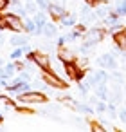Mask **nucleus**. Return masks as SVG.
<instances>
[{"mask_svg":"<svg viewBox=\"0 0 126 132\" xmlns=\"http://www.w3.org/2000/svg\"><path fill=\"white\" fill-rule=\"evenodd\" d=\"M42 112H43V114H54V112H56V107H52V105H51V107H45Z\"/></svg>","mask_w":126,"mask_h":132,"instance_id":"24","label":"nucleus"},{"mask_svg":"<svg viewBox=\"0 0 126 132\" xmlns=\"http://www.w3.org/2000/svg\"><path fill=\"white\" fill-rule=\"evenodd\" d=\"M22 53H24V49L16 47V49H15V51L11 53V58H13V60H16V58H20V56H22Z\"/></svg>","mask_w":126,"mask_h":132,"instance_id":"20","label":"nucleus"},{"mask_svg":"<svg viewBox=\"0 0 126 132\" xmlns=\"http://www.w3.org/2000/svg\"><path fill=\"white\" fill-rule=\"evenodd\" d=\"M0 78H2V80H6V78H9V72H7L6 69H0Z\"/></svg>","mask_w":126,"mask_h":132,"instance_id":"30","label":"nucleus"},{"mask_svg":"<svg viewBox=\"0 0 126 132\" xmlns=\"http://www.w3.org/2000/svg\"><path fill=\"white\" fill-rule=\"evenodd\" d=\"M58 56H60V60H61V62H65V63L76 62V56H74V53H72L70 49H65V47H61V49H60Z\"/></svg>","mask_w":126,"mask_h":132,"instance_id":"8","label":"nucleus"},{"mask_svg":"<svg viewBox=\"0 0 126 132\" xmlns=\"http://www.w3.org/2000/svg\"><path fill=\"white\" fill-rule=\"evenodd\" d=\"M76 65L79 67V71H83V72H85V69L88 67V62H86L85 58H79V60H76Z\"/></svg>","mask_w":126,"mask_h":132,"instance_id":"17","label":"nucleus"},{"mask_svg":"<svg viewBox=\"0 0 126 132\" xmlns=\"http://www.w3.org/2000/svg\"><path fill=\"white\" fill-rule=\"evenodd\" d=\"M45 72H43V80H45V83L49 85V87H56V89H67V85H65V81L63 80H60V76L56 74V72H52V71H47V69H43Z\"/></svg>","mask_w":126,"mask_h":132,"instance_id":"1","label":"nucleus"},{"mask_svg":"<svg viewBox=\"0 0 126 132\" xmlns=\"http://www.w3.org/2000/svg\"><path fill=\"white\" fill-rule=\"evenodd\" d=\"M6 20H7V27H9L11 31H16V33L25 31V24H24L16 15H6Z\"/></svg>","mask_w":126,"mask_h":132,"instance_id":"4","label":"nucleus"},{"mask_svg":"<svg viewBox=\"0 0 126 132\" xmlns=\"http://www.w3.org/2000/svg\"><path fill=\"white\" fill-rule=\"evenodd\" d=\"M122 4H124V6H126V0H124V2H122Z\"/></svg>","mask_w":126,"mask_h":132,"instance_id":"38","label":"nucleus"},{"mask_svg":"<svg viewBox=\"0 0 126 132\" xmlns=\"http://www.w3.org/2000/svg\"><path fill=\"white\" fill-rule=\"evenodd\" d=\"M97 110H99V112H104V110H106L104 103H97Z\"/></svg>","mask_w":126,"mask_h":132,"instance_id":"33","label":"nucleus"},{"mask_svg":"<svg viewBox=\"0 0 126 132\" xmlns=\"http://www.w3.org/2000/svg\"><path fill=\"white\" fill-rule=\"evenodd\" d=\"M65 72H67V76L72 78V80H79V78H83V71H79V67L76 65V62L65 63Z\"/></svg>","mask_w":126,"mask_h":132,"instance_id":"5","label":"nucleus"},{"mask_svg":"<svg viewBox=\"0 0 126 132\" xmlns=\"http://www.w3.org/2000/svg\"><path fill=\"white\" fill-rule=\"evenodd\" d=\"M7 4H9V0H0V11H2V9L7 6Z\"/></svg>","mask_w":126,"mask_h":132,"instance_id":"32","label":"nucleus"},{"mask_svg":"<svg viewBox=\"0 0 126 132\" xmlns=\"http://www.w3.org/2000/svg\"><path fill=\"white\" fill-rule=\"evenodd\" d=\"M20 101H24V103H45L47 98L42 92H24V94H20Z\"/></svg>","mask_w":126,"mask_h":132,"instance_id":"3","label":"nucleus"},{"mask_svg":"<svg viewBox=\"0 0 126 132\" xmlns=\"http://www.w3.org/2000/svg\"><path fill=\"white\" fill-rule=\"evenodd\" d=\"M36 7H38V4H34V2H31V0H29V2H27V6H25V9H27L29 13H34V11H36Z\"/></svg>","mask_w":126,"mask_h":132,"instance_id":"19","label":"nucleus"},{"mask_svg":"<svg viewBox=\"0 0 126 132\" xmlns=\"http://www.w3.org/2000/svg\"><path fill=\"white\" fill-rule=\"evenodd\" d=\"M9 42H11V45H15V47H22L24 44H27V38H25V36H16V35H15Z\"/></svg>","mask_w":126,"mask_h":132,"instance_id":"12","label":"nucleus"},{"mask_svg":"<svg viewBox=\"0 0 126 132\" xmlns=\"http://www.w3.org/2000/svg\"><path fill=\"white\" fill-rule=\"evenodd\" d=\"M63 44H65V38H60V40H58V45H60V47H61V45H63Z\"/></svg>","mask_w":126,"mask_h":132,"instance_id":"37","label":"nucleus"},{"mask_svg":"<svg viewBox=\"0 0 126 132\" xmlns=\"http://www.w3.org/2000/svg\"><path fill=\"white\" fill-rule=\"evenodd\" d=\"M9 4H13V6H18V4H20V0H9Z\"/></svg>","mask_w":126,"mask_h":132,"instance_id":"36","label":"nucleus"},{"mask_svg":"<svg viewBox=\"0 0 126 132\" xmlns=\"http://www.w3.org/2000/svg\"><path fill=\"white\" fill-rule=\"evenodd\" d=\"M99 65L101 67H104V69H113L115 67V58L112 56V54H103V56H99Z\"/></svg>","mask_w":126,"mask_h":132,"instance_id":"7","label":"nucleus"},{"mask_svg":"<svg viewBox=\"0 0 126 132\" xmlns=\"http://www.w3.org/2000/svg\"><path fill=\"white\" fill-rule=\"evenodd\" d=\"M34 22H36L38 27H43V26H45V15H43V13H38L36 18H34Z\"/></svg>","mask_w":126,"mask_h":132,"instance_id":"16","label":"nucleus"},{"mask_svg":"<svg viewBox=\"0 0 126 132\" xmlns=\"http://www.w3.org/2000/svg\"><path fill=\"white\" fill-rule=\"evenodd\" d=\"M85 2H86L88 6H95V4L99 2V0H85Z\"/></svg>","mask_w":126,"mask_h":132,"instance_id":"35","label":"nucleus"},{"mask_svg":"<svg viewBox=\"0 0 126 132\" xmlns=\"http://www.w3.org/2000/svg\"><path fill=\"white\" fill-rule=\"evenodd\" d=\"M43 33H45V36H54L56 35V27L51 26V24H45L43 26Z\"/></svg>","mask_w":126,"mask_h":132,"instance_id":"14","label":"nucleus"},{"mask_svg":"<svg viewBox=\"0 0 126 132\" xmlns=\"http://www.w3.org/2000/svg\"><path fill=\"white\" fill-rule=\"evenodd\" d=\"M113 40L117 44V47L121 51H126V31H121V33H115L113 35Z\"/></svg>","mask_w":126,"mask_h":132,"instance_id":"9","label":"nucleus"},{"mask_svg":"<svg viewBox=\"0 0 126 132\" xmlns=\"http://www.w3.org/2000/svg\"><path fill=\"white\" fill-rule=\"evenodd\" d=\"M49 13H51V16L56 18V20H61V16L65 15L63 7H60V6H49Z\"/></svg>","mask_w":126,"mask_h":132,"instance_id":"10","label":"nucleus"},{"mask_svg":"<svg viewBox=\"0 0 126 132\" xmlns=\"http://www.w3.org/2000/svg\"><path fill=\"white\" fill-rule=\"evenodd\" d=\"M24 24H25V31H29V33H34V31L38 29V26H36L34 20H27V22H24Z\"/></svg>","mask_w":126,"mask_h":132,"instance_id":"15","label":"nucleus"},{"mask_svg":"<svg viewBox=\"0 0 126 132\" xmlns=\"http://www.w3.org/2000/svg\"><path fill=\"white\" fill-rule=\"evenodd\" d=\"M0 65H2V60H0Z\"/></svg>","mask_w":126,"mask_h":132,"instance_id":"39","label":"nucleus"},{"mask_svg":"<svg viewBox=\"0 0 126 132\" xmlns=\"http://www.w3.org/2000/svg\"><path fill=\"white\" fill-rule=\"evenodd\" d=\"M0 29H9L7 27V20H6V15L0 16Z\"/></svg>","mask_w":126,"mask_h":132,"instance_id":"22","label":"nucleus"},{"mask_svg":"<svg viewBox=\"0 0 126 132\" xmlns=\"http://www.w3.org/2000/svg\"><path fill=\"white\" fill-rule=\"evenodd\" d=\"M121 31H124L122 26H113V27H112V33H113V35H115V33H121Z\"/></svg>","mask_w":126,"mask_h":132,"instance_id":"28","label":"nucleus"},{"mask_svg":"<svg viewBox=\"0 0 126 132\" xmlns=\"http://www.w3.org/2000/svg\"><path fill=\"white\" fill-rule=\"evenodd\" d=\"M25 11H27V9H24V7H20V6H16V13H18V16H24V15H25Z\"/></svg>","mask_w":126,"mask_h":132,"instance_id":"31","label":"nucleus"},{"mask_svg":"<svg viewBox=\"0 0 126 132\" xmlns=\"http://www.w3.org/2000/svg\"><path fill=\"white\" fill-rule=\"evenodd\" d=\"M97 15H99L101 18H106V16H108V9H104V7H99V11H97Z\"/></svg>","mask_w":126,"mask_h":132,"instance_id":"23","label":"nucleus"},{"mask_svg":"<svg viewBox=\"0 0 126 132\" xmlns=\"http://www.w3.org/2000/svg\"><path fill=\"white\" fill-rule=\"evenodd\" d=\"M119 116H121V119H122V121H126V109H122V110L119 112Z\"/></svg>","mask_w":126,"mask_h":132,"instance_id":"34","label":"nucleus"},{"mask_svg":"<svg viewBox=\"0 0 126 132\" xmlns=\"http://www.w3.org/2000/svg\"><path fill=\"white\" fill-rule=\"evenodd\" d=\"M103 36H104V33L99 29V27H94V29H88V33H86V36H85V44L86 45H95V44H99L101 40H103Z\"/></svg>","mask_w":126,"mask_h":132,"instance_id":"2","label":"nucleus"},{"mask_svg":"<svg viewBox=\"0 0 126 132\" xmlns=\"http://www.w3.org/2000/svg\"><path fill=\"white\" fill-rule=\"evenodd\" d=\"M92 130H94V132H101V130H103V125H99V123H94V125H92Z\"/></svg>","mask_w":126,"mask_h":132,"instance_id":"29","label":"nucleus"},{"mask_svg":"<svg viewBox=\"0 0 126 132\" xmlns=\"http://www.w3.org/2000/svg\"><path fill=\"white\" fill-rule=\"evenodd\" d=\"M97 96H99V98H103V100H106V98H108V90H106L104 81L97 83Z\"/></svg>","mask_w":126,"mask_h":132,"instance_id":"13","label":"nucleus"},{"mask_svg":"<svg viewBox=\"0 0 126 132\" xmlns=\"http://www.w3.org/2000/svg\"><path fill=\"white\" fill-rule=\"evenodd\" d=\"M33 62L42 69H49V65H51V60L45 53H33Z\"/></svg>","mask_w":126,"mask_h":132,"instance_id":"6","label":"nucleus"},{"mask_svg":"<svg viewBox=\"0 0 126 132\" xmlns=\"http://www.w3.org/2000/svg\"><path fill=\"white\" fill-rule=\"evenodd\" d=\"M61 24H65V26H74V24H76V15L65 13V15L61 16Z\"/></svg>","mask_w":126,"mask_h":132,"instance_id":"11","label":"nucleus"},{"mask_svg":"<svg viewBox=\"0 0 126 132\" xmlns=\"http://www.w3.org/2000/svg\"><path fill=\"white\" fill-rule=\"evenodd\" d=\"M115 13H117L119 16H121V15H126V6H124V4H121V6L117 7V11H115Z\"/></svg>","mask_w":126,"mask_h":132,"instance_id":"25","label":"nucleus"},{"mask_svg":"<svg viewBox=\"0 0 126 132\" xmlns=\"http://www.w3.org/2000/svg\"><path fill=\"white\" fill-rule=\"evenodd\" d=\"M61 101H63V103H65L67 107H70V109H74V107H76V103H74V101H72L70 98H63Z\"/></svg>","mask_w":126,"mask_h":132,"instance_id":"21","label":"nucleus"},{"mask_svg":"<svg viewBox=\"0 0 126 132\" xmlns=\"http://www.w3.org/2000/svg\"><path fill=\"white\" fill-rule=\"evenodd\" d=\"M76 109H77L79 112H85V114H92V109H90L88 105H76Z\"/></svg>","mask_w":126,"mask_h":132,"instance_id":"18","label":"nucleus"},{"mask_svg":"<svg viewBox=\"0 0 126 132\" xmlns=\"http://www.w3.org/2000/svg\"><path fill=\"white\" fill-rule=\"evenodd\" d=\"M15 69H16V65H13V63H9V65L6 67V71L9 72V76H13V74H15Z\"/></svg>","mask_w":126,"mask_h":132,"instance_id":"27","label":"nucleus"},{"mask_svg":"<svg viewBox=\"0 0 126 132\" xmlns=\"http://www.w3.org/2000/svg\"><path fill=\"white\" fill-rule=\"evenodd\" d=\"M36 4H38L40 7H47V9H49V6H51L49 0H36Z\"/></svg>","mask_w":126,"mask_h":132,"instance_id":"26","label":"nucleus"}]
</instances>
